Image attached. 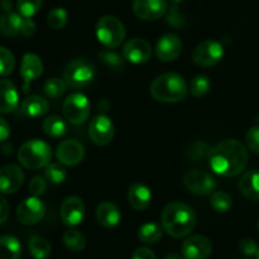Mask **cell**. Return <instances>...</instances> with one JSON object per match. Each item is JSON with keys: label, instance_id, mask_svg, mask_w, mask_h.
Masks as SVG:
<instances>
[{"label": "cell", "instance_id": "6da1fadb", "mask_svg": "<svg viewBox=\"0 0 259 259\" xmlns=\"http://www.w3.org/2000/svg\"><path fill=\"white\" fill-rule=\"evenodd\" d=\"M209 164L212 171L223 177H235L248 164L247 147L237 139H225L209 151Z\"/></svg>", "mask_w": 259, "mask_h": 259}, {"label": "cell", "instance_id": "7a4b0ae2", "mask_svg": "<svg viewBox=\"0 0 259 259\" xmlns=\"http://www.w3.org/2000/svg\"><path fill=\"white\" fill-rule=\"evenodd\" d=\"M161 224L168 235L174 238H184L191 234L196 227V215L191 206L185 202H169L162 211Z\"/></svg>", "mask_w": 259, "mask_h": 259}, {"label": "cell", "instance_id": "3957f363", "mask_svg": "<svg viewBox=\"0 0 259 259\" xmlns=\"http://www.w3.org/2000/svg\"><path fill=\"white\" fill-rule=\"evenodd\" d=\"M152 98L159 103L174 104L185 100L189 93V86L181 75L166 72L157 76L149 88Z\"/></svg>", "mask_w": 259, "mask_h": 259}, {"label": "cell", "instance_id": "277c9868", "mask_svg": "<svg viewBox=\"0 0 259 259\" xmlns=\"http://www.w3.org/2000/svg\"><path fill=\"white\" fill-rule=\"evenodd\" d=\"M52 157L50 144L40 139H30L18 151V161L27 169H39L47 166Z\"/></svg>", "mask_w": 259, "mask_h": 259}, {"label": "cell", "instance_id": "5b68a950", "mask_svg": "<svg viewBox=\"0 0 259 259\" xmlns=\"http://www.w3.org/2000/svg\"><path fill=\"white\" fill-rule=\"evenodd\" d=\"M95 75V66L93 63L83 58H76L66 66L63 71V80L71 89L82 90L93 82Z\"/></svg>", "mask_w": 259, "mask_h": 259}, {"label": "cell", "instance_id": "8992f818", "mask_svg": "<svg viewBox=\"0 0 259 259\" xmlns=\"http://www.w3.org/2000/svg\"><path fill=\"white\" fill-rule=\"evenodd\" d=\"M96 37L106 48H116L125 38V27L114 15H104L96 23Z\"/></svg>", "mask_w": 259, "mask_h": 259}, {"label": "cell", "instance_id": "52a82bcc", "mask_svg": "<svg viewBox=\"0 0 259 259\" xmlns=\"http://www.w3.org/2000/svg\"><path fill=\"white\" fill-rule=\"evenodd\" d=\"M65 118L73 125H81L90 116L91 104L82 94H71L65 100L62 106Z\"/></svg>", "mask_w": 259, "mask_h": 259}, {"label": "cell", "instance_id": "ba28073f", "mask_svg": "<svg viewBox=\"0 0 259 259\" xmlns=\"http://www.w3.org/2000/svg\"><path fill=\"white\" fill-rule=\"evenodd\" d=\"M224 57V48L217 40H205L192 51V60L200 67H211Z\"/></svg>", "mask_w": 259, "mask_h": 259}, {"label": "cell", "instance_id": "9c48e42d", "mask_svg": "<svg viewBox=\"0 0 259 259\" xmlns=\"http://www.w3.org/2000/svg\"><path fill=\"white\" fill-rule=\"evenodd\" d=\"M46 214V205L38 196H30L23 200L17 207V219L20 224L34 225L43 219Z\"/></svg>", "mask_w": 259, "mask_h": 259}, {"label": "cell", "instance_id": "30bf717a", "mask_svg": "<svg viewBox=\"0 0 259 259\" xmlns=\"http://www.w3.org/2000/svg\"><path fill=\"white\" fill-rule=\"evenodd\" d=\"M184 185L190 192L196 195H209L217 187V182L211 175L201 169L187 172L184 176Z\"/></svg>", "mask_w": 259, "mask_h": 259}, {"label": "cell", "instance_id": "8fae6325", "mask_svg": "<svg viewBox=\"0 0 259 259\" xmlns=\"http://www.w3.org/2000/svg\"><path fill=\"white\" fill-rule=\"evenodd\" d=\"M114 124L110 119L104 114L96 115L91 119L90 125H89V134H90L91 141L98 146H108L114 138Z\"/></svg>", "mask_w": 259, "mask_h": 259}, {"label": "cell", "instance_id": "7c38bea8", "mask_svg": "<svg viewBox=\"0 0 259 259\" xmlns=\"http://www.w3.org/2000/svg\"><path fill=\"white\" fill-rule=\"evenodd\" d=\"M185 259H207L212 253L211 240L204 235H192L182 244Z\"/></svg>", "mask_w": 259, "mask_h": 259}, {"label": "cell", "instance_id": "4fadbf2b", "mask_svg": "<svg viewBox=\"0 0 259 259\" xmlns=\"http://www.w3.org/2000/svg\"><path fill=\"white\" fill-rule=\"evenodd\" d=\"M56 157L63 166H76L82 162L85 157V148L78 141L66 139L57 146Z\"/></svg>", "mask_w": 259, "mask_h": 259}, {"label": "cell", "instance_id": "5bb4252c", "mask_svg": "<svg viewBox=\"0 0 259 259\" xmlns=\"http://www.w3.org/2000/svg\"><path fill=\"white\" fill-rule=\"evenodd\" d=\"M168 10L166 0H134L133 12L142 20H157Z\"/></svg>", "mask_w": 259, "mask_h": 259}, {"label": "cell", "instance_id": "9a60e30c", "mask_svg": "<svg viewBox=\"0 0 259 259\" xmlns=\"http://www.w3.org/2000/svg\"><path fill=\"white\" fill-rule=\"evenodd\" d=\"M85 217V205L81 197L68 196L61 205V219L66 227H76L81 224Z\"/></svg>", "mask_w": 259, "mask_h": 259}, {"label": "cell", "instance_id": "2e32d148", "mask_svg": "<svg viewBox=\"0 0 259 259\" xmlns=\"http://www.w3.org/2000/svg\"><path fill=\"white\" fill-rule=\"evenodd\" d=\"M152 56V47L149 42L143 38H132L124 45L123 57L124 60L134 63V65H142L146 63Z\"/></svg>", "mask_w": 259, "mask_h": 259}, {"label": "cell", "instance_id": "e0dca14e", "mask_svg": "<svg viewBox=\"0 0 259 259\" xmlns=\"http://www.w3.org/2000/svg\"><path fill=\"white\" fill-rule=\"evenodd\" d=\"M24 182V172L17 164H7L0 168V192L12 195L22 187Z\"/></svg>", "mask_w": 259, "mask_h": 259}, {"label": "cell", "instance_id": "ac0fdd59", "mask_svg": "<svg viewBox=\"0 0 259 259\" xmlns=\"http://www.w3.org/2000/svg\"><path fill=\"white\" fill-rule=\"evenodd\" d=\"M182 52V40L176 34H164L158 39L156 46V55L163 62H171L179 58Z\"/></svg>", "mask_w": 259, "mask_h": 259}, {"label": "cell", "instance_id": "d6986e66", "mask_svg": "<svg viewBox=\"0 0 259 259\" xmlns=\"http://www.w3.org/2000/svg\"><path fill=\"white\" fill-rule=\"evenodd\" d=\"M43 73V63L34 53H25L20 62V76L24 80V91L27 93L29 83Z\"/></svg>", "mask_w": 259, "mask_h": 259}, {"label": "cell", "instance_id": "ffe728a7", "mask_svg": "<svg viewBox=\"0 0 259 259\" xmlns=\"http://www.w3.org/2000/svg\"><path fill=\"white\" fill-rule=\"evenodd\" d=\"M19 104V94L14 83L7 78H0V114L13 113Z\"/></svg>", "mask_w": 259, "mask_h": 259}, {"label": "cell", "instance_id": "44dd1931", "mask_svg": "<svg viewBox=\"0 0 259 259\" xmlns=\"http://www.w3.org/2000/svg\"><path fill=\"white\" fill-rule=\"evenodd\" d=\"M121 214L120 210L118 209L115 204L113 202H101L98 207H96V220L101 227L106 228V229H111L115 228L116 225L120 223Z\"/></svg>", "mask_w": 259, "mask_h": 259}, {"label": "cell", "instance_id": "7402d4cb", "mask_svg": "<svg viewBox=\"0 0 259 259\" xmlns=\"http://www.w3.org/2000/svg\"><path fill=\"white\" fill-rule=\"evenodd\" d=\"M152 192L146 185L134 184L129 187L128 202L134 210H146L151 205Z\"/></svg>", "mask_w": 259, "mask_h": 259}, {"label": "cell", "instance_id": "603a6c76", "mask_svg": "<svg viewBox=\"0 0 259 259\" xmlns=\"http://www.w3.org/2000/svg\"><path fill=\"white\" fill-rule=\"evenodd\" d=\"M48 109V101L39 95L27 96L22 103V111L28 118H40L47 114Z\"/></svg>", "mask_w": 259, "mask_h": 259}, {"label": "cell", "instance_id": "cb8c5ba5", "mask_svg": "<svg viewBox=\"0 0 259 259\" xmlns=\"http://www.w3.org/2000/svg\"><path fill=\"white\" fill-rule=\"evenodd\" d=\"M238 189L247 199L259 201V171L247 172L238 182Z\"/></svg>", "mask_w": 259, "mask_h": 259}, {"label": "cell", "instance_id": "d4e9b609", "mask_svg": "<svg viewBox=\"0 0 259 259\" xmlns=\"http://www.w3.org/2000/svg\"><path fill=\"white\" fill-rule=\"evenodd\" d=\"M24 17L19 13L8 12L0 17V33L5 37H17L20 34Z\"/></svg>", "mask_w": 259, "mask_h": 259}, {"label": "cell", "instance_id": "484cf974", "mask_svg": "<svg viewBox=\"0 0 259 259\" xmlns=\"http://www.w3.org/2000/svg\"><path fill=\"white\" fill-rule=\"evenodd\" d=\"M22 255V244L13 235L0 237V259H19Z\"/></svg>", "mask_w": 259, "mask_h": 259}, {"label": "cell", "instance_id": "4316f807", "mask_svg": "<svg viewBox=\"0 0 259 259\" xmlns=\"http://www.w3.org/2000/svg\"><path fill=\"white\" fill-rule=\"evenodd\" d=\"M43 132L51 138H62L67 133V124L58 115H50L42 124Z\"/></svg>", "mask_w": 259, "mask_h": 259}, {"label": "cell", "instance_id": "83f0119b", "mask_svg": "<svg viewBox=\"0 0 259 259\" xmlns=\"http://www.w3.org/2000/svg\"><path fill=\"white\" fill-rule=\"evenodd\" d=\"M163 228L156 223H147L143 224L138 230V238L144 244H154L162 238Z\"/></svg>", "mask_w": 259, "mask_h": 259}, {"label": "cell", "instance_id": "f1b7e54d", "mask_svg": "<svg viewBox=\"0 0 259 259\" xmlns=\"http://www.w3.org/2000/svg\"><path fill=\"white\" fill-rule=\"evenodd\" d=\"M63 243H65L66 248L73 253L82 252L86 247V239L83 234L75 229H70L65 232V234H63Z\"/></svg>", "mask_w": 259, "mask_h": 259}, {"label": "cell", "instance_id": "f546056e", "mask_svg": "<svg viewBox=\"0 0 259 259\" xmlns=\"http://www.w3.org/2000/svg\"><path fill=\"white\" fill-rule=\"evenodd\" d=\"M29 252L34 259H47L51 255V244L42 237H32L29 240Z\"/></svg>", "mask_w": 259, "mask_h": 259}, {"label": "cell", "instance_id": "4dcf8cb0", "mask_svg": "<svg viewBox=\"0 0 259 259\" xmlns=\"http://www.w3.org/2000/svg\"><path fill=\"white\" fill-rule=\"evenodd\" d=\"M45 176L50 182L55 185H60L67 179V172L62 163H48L45 167Z\"/></svg>", "mask_w": 259, "mask_h": 259}, {"label": "cell", "instance_id": "1f68e13d", "mask_svg": "<svg viewBox=\"0 0 259 259\" xmlns=\"http://www.w3.org/2000/svg\"><path fill=\"white\" fill-rule=\"evenodd\" d=\"M211 89V81L207 76L205 75H197L191 80V85H190V91L194 98H201L205 96Z\"/></svg>", "mask_w": 259, "mask_h": 259}, {"label": "cell", "instance_id": "d6a6232c", "mask_svg": "<svg viewBox=\"0 0 259 259\" xmlns=\"http://www.w3.org/2000/svg\"><path fill=\"white\" fill-rule=\"evenodd\" d=\"M210 205L212 209L218 212H227L229 211L233 205V200L229 194L224 191H215L212 192L211 199H210Z\"/></svg>", "mask_w": 259, "mask_h": 259}, {"label": "cell", "instance_id": "836d02e7", "mask_svg": "<svg viewBox=\"0 0 259 259\" xmlns=\"http://www.w3.org/2000/svg\"><path fill=\"white\" fill-rule=\"evenodd\" d=\"M66 88H67V85H66L63 78L52 77L50 78V80L46 81L45 86H43V91H45V94L48 96V98L57 99L63 95Z\"/></svg>", "mask_w": 259, "mask_h": 259}, {"label": "cell", "instance_id": "e575fe53", "mask_svg": "<svg viewBox=\"0 0 259 259\" xmlns=\"http://www.w3.org/2000/svg\"><path fill=\"white\" fill-rule=\"evenodd\" d=\"M100 60L113 71H123L124 68V57L118 55L116 52H113L110 50H103L99 53Z\"/></svg>", "mask_w": 259, "mask_h": 259}, {"label": "cell", "instance_id": "d590c367", "mask_svg": "<svg viewBox=\"0 0 259 259\" xmlns=\"http://www.w3.org/2000/svg\"><path fill=\"white\" fill-rule=\"evenodd\" d=\"M15 67V60L13 53L8 48L0 46V77L9 76Z\"/></svg>", "mask_w": 259, "mask_h": 259}, {"label": "cell", "instance_id": "8d00e7d4", "mask_svg": "<svg viewBox=\"0 0 259 259\" xmlns=\"http://www.w3.org/2000/svg\"><path fill=\"white\" fill-rule=\"evenodd\" d=\"M68 15L63 8H53L47 15V22L53 29H62L67 24Z\"/></svg>", "mask_w": 259, "mask_h": 259}, {"label": "cell", "instance_id": "74e56055", "mask_svg": "<svg viewBox=\"0 0 259 259\" xmlns=\"http://www.w3.org/2000/svg\"><path fill=\"white\" fill-rule=\"evenodd\" d=\"M42 7V0H18L17 9L22 17L32 18Z\"/></svg>", "mask_w": 259, "mask_h": 259}, {"label": "cell", "instance_id": "f35d334b", "mask_svg": "<svg viewBox=\"0 0 259 259\" xmlns=\"http://www.w3.org/2000/svg\"><path fill=\"white\" fill-rule=\"evenodd\" d=\"M245 144L253 153L259 154V125H254L245 134Z\"/></svg>", "mask_w": 259, "mask_h": 259}, {"label": "cell", "instance_id": "ab89813d", "mask_svg": "<svg viewBox=\"0 0 259 259\" xmlns=\"http://www.w3.org/2000/svg\"><path fill=\"white\" fill-rule=\"evenodd\" d=\"M46 189H47V182L43 177L35 176L30 180L29 191L32 196H40V195L45 194Z\"/></svg>", "mask_w": 259, "mask_h": 259}, {"label": "cell", "instance_id": "60d3db41", "mask_svg": "<svg viewBox=\"0 0 259 259\" xmlns=\"http://www.w3.org/2000/svg\"><path fill=\"white\" fill-rule=\"evenodd\" d=\"M167 22H168V24H171L172 27L175 28L184 27L185 24L184 15L181 14V12H180L179 8H177V4H175L174 7L169 9L168 15H167Z\"/></svg>", "mask_w": 259, "mask_h": 259}, {"label": "cell", "instance_id": "b9f144b4", "mask_svg": "<svg viewBox=\"0 0 259 259\" xmlns=\"http://www.w3.org/2000/svg\"><path fill=\"white\" fill-rule=\"evenodd\" d=\"M239 250L247 257H250V255H255L258 252V245L257 243L254 242L253 239H243L242 242L239 243Z\"/></svg>", "mask_w": 259, "mask_h": 259}, {"label": "cell", "instance_id": "7bdbcfd3", "mask_svg": "<svg viewBox=\"0 0 259 259\" xmlns=\"http://www.w3.org/2000/svg\"><path fill=\"white\" fill-rule=\"evenodd\" d=\"M35 30H37L35 23L30 18H24L23 19L22 29H20V34L25 38H30L35 34Z\"/></svg>", "mask_w": 259, "mask_h": 259}, {"label": "cell", "instance_id": "ee69618b", "mask_svg": "<svg viewBox=\"0 0 259 259\" xmlns=\"http://www.w3.org/2000/svg\"><path fill=\"white\" fill-rule=\"evenodd\" d=\"M132 259H157L156 254L152 249L147 247H141V248H137L134 250L133 255H132Z\"/></svg>", "mask_w": 259, "mask_h": 259}, {"label": "cell", "instance_id": "f6af8a7d", "mask_svg": "<svg viewBox=\"0 0 259 259\" xmlns=\"http://www.w3.org/2000/svg\"><path fill=\"white\" fill-rule=\"evenodd\" d=\"M10 214V207L7 200L3 196H0V225L4 224L8 220Z\"/></svg>", "mask_w": 259, "mask_h": 259}, {"label": "cell", "instance_id": "bcb514c9", "mask_svg": "<svg viewBox=\"0 0 259 259\" xmlns=\"http://www.w3.org/2000/svg\"><path fill=\"white\" fill-rule=\"evenodd\" d=\"M207 153V146L205 143H196L192 146V149L190 151V154L194 157L195 159H199L200 157H204Z\"/></svg>", "mask_w": 259, "mask_h": 259}, {"label": "cell", "instance_id": "7dc6e473", "mask_svg": "<svg viewBox=\"0 0 259 259\" xmlns=\"http://www.w3.org/2000/svg\"><path fill=\"white\" fill-rule=\"evenodd\" d=\"M10 136V126L5 119L0 116V142H5Z\"/></svg>", "mask_w": 259, "mask_h": 259}, {"label": "cell", "instance_id": "c3c4849f", "mask_svg": "<svg viewBox=\"0 0 259 259\" xmlns=\"http://www.w3.org/2000/svg\"><path fill=\"white\" fill-rule=\"evenodd\" d=\"M164 259H185V258L184 255L177 254V253H169V254H167V257Z\"/></svg>", "mask_w": 259, "mask_h": 259}, {"label": "cell", "instance_id": "681fc988", "mask_svg": "<svg viewBox=\"0 0 259 259\" xmlns=\"http://www.w3.org/2000/svg\"><path fill=\"white\" fill-rule=\"evenodd\" d=\"M2 7H3V9H5V12H10V2L9 0H5V2H3V4H2Z\"/></svg>", "mask_w": 259, "mask_h": 259}, {"label": "cell", "instance_id": "f907efd6", "mask_svg": "<svg viewBox=\"0 0 259 259\" xmlns=\"http://www.w3.org/2000/svg\"><path fill=\"white\" fill-rule=\"evenodd\" d=\"M172 3H174V4H179V3H181V2H184V0H171Z\"/></svg>", "mask_w": 259, "mask_h": 259}, {"label": "cell", "instance_id": "816d5d0a", "mask_svg": "<svg viewBox=\"0 0 259 259\" xmlns=\"http://www.w3.org/2000/svg\"><path fill=\"white\" fill-rule=\"evenodd\" d=\"M255 258L259 259V248H258V252H257V254H255Z\"/></svg>", "mask_w": 259, "mask_h": 259}, {"label": "cell", "instance_id": "f5cc1de1", "mask_svg": "<svg viewBox=\"0 0 259 259\" xmlns=\"http://www.w3.org/2000/svg\"><path fill=\"white\" fill-rule=\"evenodd\" d=\"M258 230H259V222H258Z\"/></svg>", "mask_w": 259, "mask_h": 259}]
</instances>
